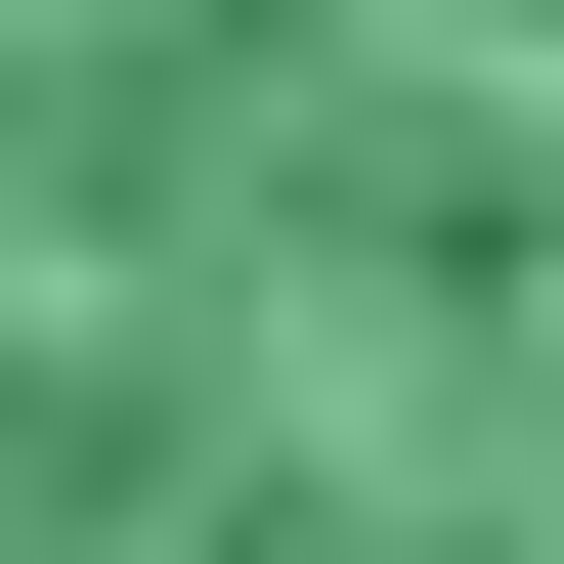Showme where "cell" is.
I'll list each match as a JSON object with an SVG mask.
<instances>
[{"mask_svg":"<svg viewBox=\"0 0 564 564\" xmlns=\"http://www.w3.org/2000/svg\"><path fill=\"white\" fill-rule=\"evenodd\" d=\"M0 564H564V0H0Z\"/></svg>","mask_w":564,"mask_h":564,"instance_id":"6da1fadb","label":"cell"}]
</instances>
